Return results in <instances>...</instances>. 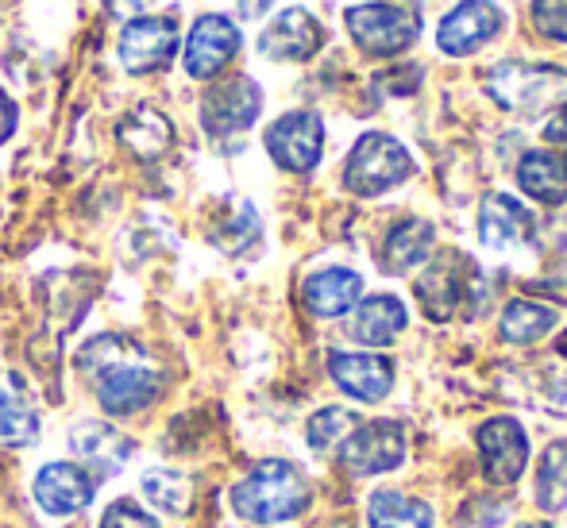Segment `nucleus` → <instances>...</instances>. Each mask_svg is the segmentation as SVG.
Segmentation results:
<instances>
[{"label": "nucleus", "instance_id": "obj_1", "mask_svg": "<svg viewBox=\"0 0 567 528\" xmlns=\"http://www.w3.org/2000/svg\"><path fill=\"white\" fill-rule=\"evenodd\" d=\"M78 366L93 379V394H97L101 410L113 417L143 413L163 390L158 371L143 363L140 348L127 343L124 335H101V340L85 343Z\"/></svg>", "mask_w": 567, "mask_h": 528}, {"label": "nucleus", "instance_id": "obj_4", "mask_svg": "<svg viewBox=\"0 0 567 528\" xmlns=\"http://www.w3.org/2000/svg\"><path fill=\"white\" fill-rule=\"evenodd\" d=\"M486 93L502 108L514 112H540L548 105L567 101V74L556 66H525V62H506V66L486 74Z\"/></svg>", "mask_w": 567, "mask_h": 528}, {"label": "nucleus", "instance_id": "obj_7", "mask_svg": "<svg viewBox=\"0 0 567 528\" xmlns=\"http://www.w3.org/2000/svg\"><path fill=\"white\" fill-rule=\"evenodd\" d=\"M259 112H262V90L251 77L236 74L209 85V93L202 101V124L213 139H228V135L247 132L259 120Z\"/></svg>", "mask_w": 567, "mask_h": 528}, {"label": "nucleus", "instance_id": "obj_27", "mask_svg": "<svg viewBox=\"0 0 567 528\" xmlns=\"http://www.w3.org/2000/svg\"><path fill=\"white\" fill-rule=\"evenodd\" d=\"M556 320H560V317H556V309L517 298V301H509L506 313H502V340H509V343H537V340H545V335L553 332Z\"/></svg>", "mask_w": 567, "mask_h": 528}, {"label": "nucleus", "instance_id": "obj_13", "mask_svg": "<svg viewBox=\"0 0 567 528\" xmlns=\"http://www.w3.org/2000/svg\"><path fill=\"white\" fill-rule=\"evenodd\" d=\"M70 452H74L78 467H85L90 475H120L127 459H132V439L109 421H78L70 428Z\"/></svg>", "mask_w": 567, "mask_h": 528}, {"label": "nucleus", "instance_id": "obj_9", "mask_svg": "<svg viewBox=\"0 0 567 528\" xmlns=\"http://www.w3.org/2000/svg\"><path fill=\"white\" fill-rule=\"evenodd\" d=\"M178 51V23L171 15H135L120 35V62L127 74L166 70Z\"/></svg>", "mask_w": 567, "mask_h": 528}, {"label": "nucleus", "instance_id": "obj_3", "mask_svg": "<svg viewBox=\"0 0 567 528\" xmlns=\"http://www.w3.org/2000/svg\"><path fill=\"white\" fill-rule=\"evenodd\" d=\"M413 174V158L394 135L386 132H367L363 139L351 147L348 166H343V186L355 197H379L386 189L402 186Z\"/></svg>", "mask_w": 567, "mask_h": 528}, {"label": "nucleus", "instance_id": "obj_18", "mask_svg": "<svg viewBox=\"0 0 567 528\" xmlns=\"http://www.w3.org/2000/svg\"><path fill=\"white\" fill-rule=\"evenodd\" d=\"M533 216L506 194H491L478 209V239L491 251H509V247L529 244Z\"/></svg>", "mask_w": 567, "mask_h": 528}, {"label": "nucleus", "instance_id": "obj_20", "mask_svg": "<svg viewBox=\"0 0 567 528\" xmlns=\"http://www.w3.org/2000/svg\"><path fill=\"white\" fill-rule=\"evenodd\" d=\"M359 293H363V278H359L355 270L329 267V270H317L313 278H306L301 298H306V306L313 317L332 320V317L351 313V309L359 306Z\"/></svg>", "mask_w": 567, "mask_h": 528}, {"label": "nucleus", "instance_id": "obj_33", "mask_svg": "<svg viewBox=\"0 0 567 528\" xmlns=\"http://www.w3.org/2000/svg\"><path fill=\"white\" fill-rule=\"evenodd\" d=\"M545 139L553 143V147H560V151H564L560 158H567V101L560 105V112H556V116L545 124Z\"/></svg>", "mask_w": 567, "mask_h": 528}, {"label": "nucleus", "instance_id": "obj_25", "mask_svg": "<svg viewBox=\"0 0 567 528\" xmlns=\"http://www.w3.org/2000/svg\"><path fill=\"white\" fill-rule=\"evenodd\" d=\"M371 528H433V509L421 498H405L394 490H379L367 506Z\"/></svg>", "mask_w": 567, "mask_h": 528}, {"label": "nucleus", "instance_id": "obj_2", "mask_svg": "<svg viewBox=\"0 0 567 528\" xmlns=\"http://www.w3.org/2000/svg\"><path fill=\"white\" fill-rule=\"evenodd\" d=\"M309 483L293 463L267 459L231 486V509L251 525H282L306 514Z\"/></svg>", "mask_w": 567, "mask_h": 528}, {"label": "nucleus", "instance_id": "obj_16", "mask_svg": "<svg viewBox=\"0 0 567 528\" xmlns=\"http://www.w3.org/2000/svg\"><path fill=\"white\" fill-rule=\"evenodd\" d=\"M502 31V12L491 0H463L444 15L441 31H436V43L444 54H471L475 46L491 43Z\"/></svg>", "mask_w": 567, "mask_h": 528}, {"label": "nucleus", "instance_id": "obj_36", "mask_svg": "<svg viewBox=\"0 0 567 528\" xmlns=\"http://www.w3.org/2000/svg\"><path fill=\"white\" fill-rule=\"evenodd\" d=\"M522 528H553V525H540V521H529V525H522Z\"/></svg>", "mask_w": 567, "mask_h": 528}, {"label": "nucleus", "instance_id": "obj_34", "mask_svg": "<svg viewBox=\"0 0 567 528\" xmlns=\"http://www.w3.org/2000/svg\"><path fill=\"white\" fill-rule=\"evenodd\" d=\"M16 120H20V116H16V101L8 97L4 90H0V143H4L8 135L16 132Z\"/></svg>", "mask_w": 567, "mask_h": 528}, {"label": "nucleus", "instance_id": "obj_12", "mask_svg": "<svg viewBox=\"0 0 567 528\" xmlns=\"http://www.w3.org/2000/svg\"><path fill=\"white\" fill-rule=\"evenodd\" d=\"M93 490H97V478L85 467H78V463H47L35 475V483H31V494H35L39 509L51 517L82 514L93 501Z\"/></svg>", "mask_w": 567, "mask_h": 528}, {"label": "nucleus", "instance_id": "obj_28", "mask_svg": "<svg viewBox=\"0 0 567 528\" xmlns=\"http://www.w3.org/2000/svg\"><path fill=\"white\" fill-rule=\"evenodd\" d=\"M537 506L545 514L567 509V439H553L537 467Z\"/></svg>", "mask_w": 567, "mask_h": 528}, {"label": "nucleus", "instance_id": "obj_31", "mask_svg": "<svg viewBox=\"0 0 567 528\" xmlns=\"http://www.w3.org/2000/svg\"><path fill=\"white\" fill-rule=\"evenodd\" d=\"M97 528H158V521L143 506H135V501L120 498V501H113V506L105 509V514H101V525Z\"/></svg>", "mask_w": 567, "mask_h": 528}, {"label": "nucleus", "instance_id": "obj_6", "mask_svg": "<svg viewBox=\"0 0 567 528\" xmlns=\"http://www.w3.org/2000/svg\"><path fill=\"white\" fill-rule=\"evenodd\" d=\"M405 459V428L398 421H359V428L340 444L343 470L367 478L386 475Z\"/></svg>", "mask_w": 567, "mask_h": 528}, {"label": "nucleus", "instance_id": "obj_21", "mask_svg": "<svg viewBox=\"0 0 567 528\" xmlns=\"http://www.w3.org/2000/svg\"><path fill=\"white\" fill-rule=\"evenodd\" d=\"M517 186L540 205H564L567 201V158L553 151H529L517 163Z\"/></svg>", "mask_w": 567, "mask_h": 528}, {"label": "nucleus", "instance_id": "obj_23", "mask_svg": "<svg viewBox=\"0 0 567 528\" xmlns=\"http://www.w3.org/2000/svg\"><path fill=\"white\" fill-rule=\"evenodd\" d=\"M433 251V224L429 220H402L390 228L386 247H382V270L386 275H405Z\"/></svg>", "mask_w": 567, "mask_h": 528}, {"label": "nucleus", "instance_id": "obj_5", "mask_svg": "<svg viewBox=\"0 0 567 528\" xmlns=\"http://www.w3.org/2000/svg\"><path fill=\"white\" fill-rule=\"evenodd\" d=\"M348 31L367 54L394 59L421 35V15L402 4H359L348 12Z\"/></svg>", "mask_w": 567, "mask_h": 528}, {"label": "nucleus", "instance_id": "obj_11", "mask_svg": "<svg viewBox=\"0 0 567 528\" xmlns=\"http://www.w3.org/2000/svg\"><path fill=\"white\" fill-rule=\"evenodd\" d=\"M239 51V28L228 15H202L189 28L186 39V74L197 82H209L236 59Z\"/></svg>", "mask_w": 567, "mask_h": 528}, {"label": "nucleus", "instance_id": "obj_14", "mask_svg": "<svg viewBox=\"0 0 567 528\" xmlns=\"http://www.w3.org/2000/svg\"><path fill=\"white\" fill-rule=\"evenodd\" d=\"M324 31L306 8H286L275 20L262 28L259 35V51L275 62H306L321 51Z\"/></svg>", "mask_w": 567, "mask_h": 528}, {"label": "nucleus", "instance_id": "obj_26", "mask_svg": "<svg viewBox=\"0 0 567 528\" xmlns=\"http://www.w3.org/2000/svg\"><path fill=\"white\" fill-rule=\"evenodd\" d=\"M140 486H143V498L171 517H182L189 509V501H194V483H189V475H182V470H174V467H151Z\"/></svg>", "mask_w": 567, "mask_h": 528}, {"label": "nucleus", "instance_id": "obj_22", "mask_svg": "<svg viewBox=\"0 0 567 528\" xmlns=\"http://www.w3.org/2000/svg\"><path fill=\"white\" fill-rule=\"evenodd\" d=\"M405 328V306L390 293H379V298H367L363 306L351 317V340L367 343V348H386L398 332Z\"/></svg>", "mask_w": 567, "mask_h": 528}, {"label": "nucleus", "instance_id": "obj_19", "mask_svg": "<svg viewBox=\"0 0 567 528\" xmlns=\"http://www.w3.org/2000/svg\"><path fill=\"white\" fill-rule=\"evenodd\" d=\"M39 432V405L31 386L20 374L4 371L0 374V444L23 447L31 444Z\"/></svg>", "mask_w": 567, "mask_h": 528}, {"label": "nucleus", "instance_id": "obj_35", "mask_svg": "<svg viewBox=\"0 0 567 528\" xmlns=\"http://www.w3.org/2000/svg\"><path fill=\"white\" fill-rule=\"evenodd\" d=\"M143 4H151V0H105V8L113 15H135Z\"/></svg>", "mask_w": 567, "mask_h": 528}, {"label": "nucleus", "instance_id": "obj_17", "mask_svg": "<svg viewBox=\"0 0 567 528\" xmlns=\"http://www.w3.org/2000/svg\"><path fill=\"white\" fill-rule=\"evenodd\" d=\"M413 293H417V301H421V309H425L429 320H452L455 306H460V298H463L460 255H452V251L436 255V259L425 267V275L417 278Z\"/></svg>", "mask_w": 567, "mask_h": 528}, {"label": "nucleus", "instance_id": "obj_8", "mask_svg": "<svg viewBox=\"0 0 567 528\" xmlns=\"http://www.w3.org/2000/svg\"><path fill=\"white\" fill-rule=\"evenodd\" d=\"M267 151L282 170L306 174L321 163L324 124L317 112H286L267 127Z\"/></svg>", "mask_w": 567, "mask_h": 528}, {"label": "nucleus", "instance_id": "obj_30", "mask_svg": "<svg viewBox=\"0 0 567 528\" xmlns=\"http://www.w3.org/2000/svg\"><path fill=\"white\" fill-rule=\"evenodd\" d=\"M509 517V506L498 498H475L463 506L460 514V528H498Z\"/></svg>", "mask_w": 567, "mask_h": 528}, {"label": "nucleus", "instance_id": "obj_10", "mask_svg": "<svg viewBox=\"0 0 567 528\" xmlns=\"http://www.w3.org/2000/svg\"><path fill=\"white\" fill-rule=\"evenodd\" d=\"M478 459L491 483L514 486L522 478L525 463H529V439L525 428L514 417H494L478 428Z\"/></svg>", "mask_w": 567, "mask_h": 528}, {"label": "nucleus", "instance_id": "obj_15", "mask_svg": "<svg viewBox=\"0 0 567 528\" xmlns=\"http://www.w3.org/2000/svg\"><path fill=\"white\" fill-rule=\"evenodd\" d=\"M329 374L355 402H382L394 386V363L386 355H367V351H332Z\"/></svg>", "mask_w": 567, "mask_h": 528}, {"label": "nucleus", "instance_id": "obj_29", "mask_svg": "<svg viewBox=\"0 0 567 528\" xmlns=\"http://www.w3.org/2000/svg\"><path fill=\"white\" fill-rule=\"evenodd\" d=\"M355 428H359V413L340 410V405H329V410H317L313 417H309L306 439H309L313 452H332V447H340Z\"/></svg>", "mask_w": 567, "mask_h": 528}, {"label": "nucleus", "instance_id": "obj_32", "mask_svg": "<svg viewBox=\"0 0 567 528\" xmlns=\"http://www.w3.org/2000/svg\"><path fill=\"white\" fill-rule=\"evenodd\" d=\"M533 20L548 39L567 43V0H533Z\"/></svg>", "mask_w": 567, "mask_h": 528}, {"label": "nucleus", "instance_id": "obj_24", "mask_svg": "<svg viewBox=\"0 0 567 528\" xmlns=\"http://www.w3.org/2000/svg\"><path fill=\"white\" fill-rule=\"evenodd\" d=\"M120 143H124L135 158H158L174 143V127L163 112L140 105L127 112L124 124H120Z\"/></svg>", "mask_w": 567, "mask_h": 528}]
</instances>
